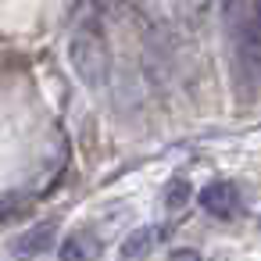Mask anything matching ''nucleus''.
<instances>
[{"label":"nucleus","mask_w":261,"mask_h":261,"mask_svg":"<svg viewBox=\"0 0 261 261\" xmlns=\"http://www.w3.org/2000/svg\"><path fill=\"white\" fill-rule=\"evenodd\" d=\"M72 61H75V72L83 83L90 86H100L104 83V72H108V50H104V40H100V29L97 25H79L75 40H72Z\"/></svg>","instance_id":"nucleus-1"},{"label":"nucleus","mask_w":261,"mask_h":261,"mask_svg":"<svg viewBox=\"0 0 261 261\" xmlns=\"http://www.w3.org/2000/svg\"><path fill=\"white\" fill-rule=\"evenodd\" d=\"M200 207L215 218H236L240 215V190L232 182H207L200 190Z\"/></svg>","instance_id":"nucleus-2"},{"label":"nucleus","mask_w":261,"mask_h":261,"mask_svg":"<svg viewBox=\"0 0 261 261\" xmlns=\"http://www.w3.org/2000/svg\"><path fill=\"white\" fill-rule=\"evenodd\" d=\"M154 229H140V232H133L129 240H125V247H122V257H147L150 250H154Z\"/></svg>","instance_id":"nucleus-3"},{"label":"nucleus","mask_w":261,"mask_h":261,"mask_svg":"<svg viewBox=\"0 0 261 261\" xmlns=\"http://www.w3.org/2000/svg\"><path fill=\"white\" fill-rule=\"evenodd\" d=\"M61 257H65V261H75V257H97V243H93L86 232H75V236H68V243L61 247Z\"/></svg>","instance_id":"nucleus-4"},{"label":"nucleus","mask_w":261,"mask_h":261,"mask_svg":"<svg viewBox=\"0 0 261 261\" xmlns=\"http://www.w3.org/2000/svg\"><path fill=\"white\" fill-rule=\"evenodd\" d=\"M50 236H54V222H47V225L33 229V232H29V240L18 247V254H29V257H33V254H43V250L50 247Z\"/></svg>","instance_id":"nucleus-5"},{"label":"nucleus","mask_w":261,"mask_h":261,"mask_svg":"<svg viewBox=\"0 0 261 261\" xmlns=\"http://www.w3.org/2000/svg\"><path fill=\"white\" fill-rule=\"evenodd\" d=\"M186 197H190V182H186V179H172V186L165 190V207L179 211V207L186 204Z\"/></svg>","instance_id":"nucleus-6"}]
</instances>
